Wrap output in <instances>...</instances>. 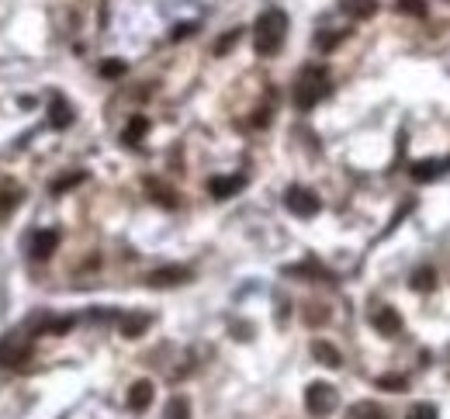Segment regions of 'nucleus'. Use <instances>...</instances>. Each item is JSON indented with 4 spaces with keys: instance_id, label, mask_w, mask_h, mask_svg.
Returning a JSON list of instances; mask_svg holds the SVG:
<instances>
[{
    "instance_id": "nucleus-30",
    "label": "nucleus",
    "mask_w": 450,
    "mask_h": 419,
    "mask_svg": "<svg viewBox=\"0 0 450 419\" xmlns=\"http://www.w3.org/2000/svg\"><path fill=\"white\" fill-rule=\"evenodd\" d=\"M190 31H194V24H177V28H174V38H187Z\"/></svg>"
},
{
    "instance_id": "nucleus-21",
    "label": "nucleus",
    "mask_w": 450,
    "mask_h": 419,
    "mask_svg": "<svg viewBox=\"0 0 450 419\" xmlns=\"http://www.w3.org/2000/svg\"><path fill=\"white\" fill-rule=\"evenodd\" d=\"M374 385L384 388V392H405V388H409V378H405V374H381Z\"/></svg>"
},
{
    "instance_id": "nucleus-14",
    "label": "nucleus",
    "mask_w": 450,
    "mask_h": 419,
    "mask_svg": "<svg viewBox=\"0 0 450 419\" xmlns=\"http://www.w3.org/2000/svg\"><path fill=\"white\" fill-rule=\"evenodd\" d=\"M49 125H52V128H66V125H73V107L66 105L63 98H52V107H49Z\"/></svg>"
},
{
    "instance_id": "nucleus-26",
    "label": "nucleus",
    "mask_w": 450,
    "mask_h": 419,
    "mask_svg": "<svg viewBox=\"0 0 450 419\" xmlns=\"http://www.w3.org/2000/svg\"><path fill=\"white\" fill-rule=\"evenodd\" d=\"M73 329V315H63V319H49L45 322V333L49 336H66Z\"/></svg>"
},
{
    "instance_id": "nucleus-2",
    "label": "nucleus",
    "mask_w": 450,
    "mask_h": 419,
    "mask_svg": "<svg viewBox=\"0 0 450 419\" xmlns=\"http://www.w3.org/2000/svg\"><path fill=\"white\" fill-rule=\"evenodd\" d=\"M326 94H329V77H326V70H322V66H308V70L298 77L291 98H294V107H298V111H312Z\"/></svg>"
},
{
    "instance_id": "nucleus-13",
    "label": "nucleus",
    "mask_w": 450,
    "mask_h": 419,
    "mask_svg": "<svg viewBox=\"0 0 450 419\" xmlns=\"http://www.w3.org/2000/svg\"><path fill=\"white\" fill-rule=\"evenodd\" d=\"M146 132H149V118H146V114H132V118H128V125H125V135H121V139H125L128 146H139Z\"/></svg>"
},
{
    "instance_id": "nucleus-18",
    "label": "nucleus",
    "mask_w": 450,
    "mask_h": 419,
    "mask_svg": "<svg viewBox=\"0 0 450 419\" xmlns=\"http://www.w3.org/2000/svg\"><path fill=\"white\" fill-rule=\"evenodd\" d=\"M350 419H388L377 402H354L350 406Z\"/></svg>"
},
{
    "instance_id": "nucleus-20",
    "label": "nucleus",
    "mask_w": 450,
    "mask_h": 419,
    "mask_svg": "<svg viewBox=\"0 0 450 419\" xmlns=\"http://www.w3.org/2000/svg\"><path fill=\"white\" fill-rule=\"evenodd\" d=\"M416 291H433L437 288V271H430V267H419L416 274H412V281H409Z\"/></svg>"
},
{
    "instance_id": "nucleus-12",
    "label": "nucleus",
    "mask_w": 450,
    "mask_h": 419,
    "mask_svg": "<svg viewBox=\"0 0 450 419\" xmlns=\"http://www.w3.org/2000/svg\"><path fill=\"white\" fill-rule=\"evenodd\" d=\"M312 357H315L319 364H326V367H340V364H343V353H340L329 340H315V343H312Z\"/></svg>"
},
{
    "instance_id": "nucleus-24",
    "label": "nucleus",
    "mask_w": 450,
    "mask_h": 419,
    "mask_svg": "<svg viewBox=\"0 0 450 419\" xmlns=\"http://www.w3.org/2000/svg\"><path fill=\"white\" fill-rule=\"evenodd\" d=\"M87 181V174H66V177H59V181H52V195H63V191H70V188H77V184H84Z\"/></svg>"
},
{
    "instance_id": "nucleus-23",
    "label": "nucleus",
    "mask_w": 450,
    "mask_h": 419,
    "mask_svg": "<svg viewBox=\"0 0 450 419\" xmlns=\"http://www.w3.org/2000/svg\"><path fill=\"white\" fill-rule=\"evenodd\" d=\"M239 38H243V31H239V28L225 31V35H222V38L215 42V56H225L229 49H236V45H239Z\"/></svg>"
},
{
    "instance_id": "nucleus-16",
    "label": "nucleus",
    "mask_w": 450,
    "mask_h": 419,
    "mask_svg": "<svg viewBox=\"0 0 450 419\" xmlns=\"http://www.w3.org/2000/svg\"><path fill=\"white\" fill-rule=\"evenodd\" d=\"M343 10L357 21H367V17L377 14V0H343Z\"/></svg>"
},
{
    "instance_id": "nucleus-27",
    "label": "nucleus",
    "mask_w": 450,
    "mask_h": 419,
    "mask_svg": "<svg viewBox=\"0 0 450 419\" xmlns=\"http://www.w3.org/2000/svg\"><path fill=\"white\" fill-rule=\"evenodd\" d=\"M405 419H440V413H437V406H433V402H416V406L409 409V416Z\"/></svg>"
},
{
    "instance_id": "nucleus-7",
    "label": "nucleus",
    "mask_w": 450,
    "mask_h": 419,
    "mask_svg": "<svg viewBox=\"0 0 450 419\" xmlns=\"http://www.w3.org/2000/svg\"><path fill=\"white\" fill-rule=\"evenodd\" d=\"M370 326L381 333V336H398L402 333V315L395 312L391 305H377L370 312Z\"/></svg>"
},
{
    "instance_id": "nucleus-15",
    "label": "nucleus",
    "mask_w": 450,
    "mask_h": 419,
    "mask_svg": "<svg viewBox=\"0 0 450 419\" xmlns=\"http://www.w3.org/2000/svg\"><path fill=\"white\" fill-rule=\"evenodd\" d=\"M440 170H447L444 163H437V160H419V163H412V181H419V184H426V181H433V177H440Z\"/></svg>"
},
{
    "instance_id": "nucleus-5",
    "label": "nucleus",
    "mask_w": 450,
    "mask_h": 419,
    "mask_svg": "<svg viewBox=\"0 0 450 419\" xmlns=\"http://www.w3.org/2000/svg\"><path fill=\"white\" fill-rule=\"evenodd\" d=\"M24 360H31V343L21 340L17 333H7L0 340V367H17Z\"/></svg>"
},
{
    "instance_id": "nucleus-11",
    "label": "nucleus",
    "mask_w": 450,
    "mask_h": 419,
    "mask_svg": "<svg viewBox=\"0 0 450 419\" xmlns=\"http://www.w3.org/2000/svg\"><path fill=\"white\" fill-rule=\"evenodd\" d=\"M243 177H211L208 181V195L211 198H218V201H225V198H232V195H239L243 191Z\"/></svg>"
},
{
    "instance_id": "nucleus-3",
    "label": "nucleus",
    "mask_w": 450,
    "mask_h": 419,
    "mask_svg": "<svg viewBox=\"0 0 450 419\" xmlns=\"http://www.w3.org/2000/svg\"><path fill=\"white\" fill-rule=\"evenodd\" d=\"M336 406H340V395H336V388L329 381H312L305 388V409L312 416H329Z\"/></svg>"
},
{
    "instance_id": "nucleus-1",
    "label": "nucleus",
    "mask_w": 450,
    "mask_h": 419,
    "mask_svg": "<svg viewBox=\"0 0 450 419\" xmlns=\"http://www.w3.org/2000/svg\"><path fill=\"white\" fill-rule=\"evenodd\" d=\"M284 35H287V14L277 10V7L264 10L260 21H257V38H253L257 56H277L280 45H284Z\"/></svg>"
},
{
    "instance_id": "nucleus-29",
    "label": "nucleus",
    "mask_w": 450,
    "mask_h": 419,
    "mask_svg": "<svg viewBox=\"0 0 450 419\" xmlns=\"http://www.w3.org/2000/svg\"><path fill=\"white\" fill-rule=\"evenodd\" d=\"M398 14H412V17H423V14H426V3H423V0H398Z\"/></svg>"
},
{
    "instance_id": "nucleus-10",
    "label": "nucleus",
    "mask_w": 450,
    "mask_h": 419,
    "mask_svg": "<svg viewBox=\"0 0 450 419\" xmlns=\"http://www.w3.org/2000/svg\"><path fill=\"white\" fill-rule=\"evenodd\" d=\"M56 250H59V232H56V229L35 232V239H31V257H35V260H49Z\"/></svg>"
},
{
    "instance_id": "nucleus-4",
    "label": "nucleus",
    "mask_w": 450,
    "mask_h": 419,
    "mask_svg": "<svg viewBox=\"0 0 450 419\" xmlns=\"http://www.w3.org/2000/svg\"><path fill=\"white\" fill-rule=\"evenodd\" d=\"M284 205L291 215H298V218H315L319 208H322V201L308 191V188H287V195H284Z\"/></svg>"
},
{
    "instance_id": "nucleus-25",
    "label": "nucleus",
    "mask_w": 450,
    "mask_h": 419,
    "mask_svg": "<svg viewBox=\"0 0 450 419\" xmlns=\"http://www.w3.org/2000/svg\"><path fill=\"white\" fill-rule=\"evenodd\" d=\"M305 322H308V326H322V322H329V309H326V305H319V302H308V309H305Z\"/></svg>"
},
{
    "instance_id": "nucleus-19",
    "label": "nucleus",
    "mask_w": 450,
    "mask_h": 419,
    "mask_svg": "<svg viewBox=\"0 0 450 419\" xmlns=\"http://www.w3.org/2000/svg\"><path fill=\"white\" fill-rule=\"evenodd\" d=\"M21 198H24V195H21V188H3V191H0V218H7L10 211L17 208V205H21Z\"/></svg>"
},
{
    "instance_id": "nucleus-17",
    "label": "nucleus",
    "mask_w": 450,
    "mask_h": 419,
    "mask_svg": "<svg viewBox=\"0 0 450 419\" xmlns=\"http://www.w3.org/2000/svg\"><path fill=\"white\" fill-rule=\"evenodd\" d=\"M146 191H149V198H153V201H160L163 208H177V198H174V191H170V188H163V184L149 181V184H146Z\"/></svg>"
},
{
    "instance_id": "nucleus-28",
    "label": "nucleus",
    "mask_w": 450,
    "mask_h": 419,
    "mask_svg": "<svg viewBox=\"0 0 450 419\" xmlns=\"http://www.w3.org/2000/svg\"><path fill=\"white\" fill-rule=\"evenodd\" d=\"M100 77H107V80L125 77V63H121V59H107V63H100Z\"/></svg>"
},
{
    "instance_id": "nucleus-22",
    "label": "nucleus",
    "mask_w": 450,
    "mask_h": 419,
    "mask_svg": "<svg viewBox=\"0 0 450 419\" xmlns=\"http://www.w3.org/2000/svg\"><path fill=\"white\" fill-rule=\"evenodd\" d=\"M167 419H190V402L183 395H174L167 406Z\"/></svg>"
},
{
    "instance_id": "nucleus-8",
    "label": "nucleus",
    "mask_w": 450,
    "mask_h": 419,
    "mask_svg": "<svg viewBox=\"0 0 450 419\" xmlns=\"http://www.w3.org/2000/svg\"><path fill=\"white\" fill-rule=\"evenodd\" d=\"M153 399H156V385L142 378V381H135V385L128 388V399H125V402H128L132 413H146V409L153 406Z\"/></svg>"
},
{
    "instance_id": "nucleus-6",
    "label": "nucleus",
    "mask_w": 450,
    "mask_h": 419,
    "mask_svg": "<svg viewBox=\"0 0 450 419\" xmlns=\"http://www.w3.org/2000/svg\"><path fill=\"white\" fill-rule=\"evenodd\" d=\"M187 281H190V271H187V267H177V264L160 267V271H153V274L146 277L149 288H177V284H187Z\"/></svg>"
},
{
    "instance_id": "nucleus-9",
    "label": "nucleus",
    "mask_w": 450,
    "mask_h": 419,
    "mask_svg": "<svg viewBox=\"0 0 450 419\" xmlns=\"http://www.w3.org/2000/svg\"><path fill=\"white\" fill-rule=\"evenodd\" d=\"M149 326H153V315H149V312H128V315H121L118 333H121L125 340H139V336H142Z\"/></svg>"
}]
</instances>
